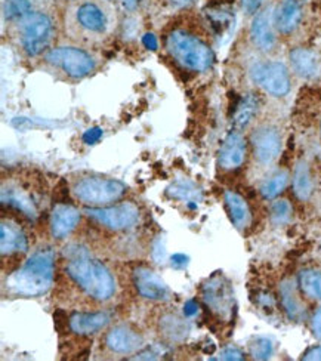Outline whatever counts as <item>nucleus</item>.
<instances>
[{
    "instance_id": "obj_5",
    "label": "nucleus",
    "mask_w": 321,
    "mask_h": 361,
    "mask_svg": "<svg viewBox=\"0 0 321 361\" xmlns=\"http://www.w3.org/2000/svg\"><path fill=\"white\" fill-rule=\"evenodd\" d=\"M128 187L113 178L82 176L74 180L71 194L75 200L89 207H104L119 202L126 194Z\"/></svg>"
},
{
    "instance_id": "obj_8",
    "label": "nucleus",
    "mask_w": 321,
    "mask_h": 361,
    "mask_svg": "<svg viewBox=\"0 0 321 361\" xmlns=\"http://www.w3.org/2000/svg\"><path fill=\"white\" fill-rule=\"evenodd\" d=\"M86 215L111 231H131L141 222V210L131 202L104 207H87Z\"/></svg>"
},
{
    "instance_id": "obj_23",
    "label": "nucleus",
    "mask_w": 321,
    "mask_h": 361,
    "mask_svg": "<svg viewBox=\"0 0 321 361\" xmlns=\"http://www.w3.org/2000/svg\"><path fill=\"white\" fill-rule=\"evenodd\" d=\"M2 203L4 204H11L15 209L21 210V212L30 218H36L37 216V209L33 202V199L30 195L18 188L17 185H9L8 188L4 185L2 190Z\"/></svg>"
},
{
    "instance_id": "obj_36",
    "label": "nucleus",
    "mask_w": 321,
    "mask_h": 361,
    "mask_svg": "<svg viewBox=\"0 0 321 361\" xmlns=\"http://www.w3.org/2000/svg\"><path fill=\"white\" fill-rule=\"evenodd\" d=\"M311 326H313V332H314L315 338L321 341V307L315 311Z\"/></svg>"
},
{
    "instance_id": "obj_10",
    "label": "nucleus",
    "mask_w": 321,
    "mask_h": 361,
    "mask_svg": "<svg viewBox=\"0 0 321 361\" xmlns=\"http://www.w3.org/2000/svg\"><path fill=\"white\" fill-rule=\"evenodd\" d=\"M233 289L229 283L221 277H212L203 286V299L209 310L217 314L222 320H229L234 311V298Z\"/></svg>"
},
{
    "instance_id": "obj_31",
    "label": "nucleus",
    "mask_w": 321,
    "mask_h": 361,
    "mask_svg": "<svg viewBox=\"0 0 321 361\" xmlns=\"http://www.w3.org/2000/svg\"><path fill=\"white\" fill-rule=\"evenodd\" d=\"M292 218V206L287 200H277L274 202L271 206V219L277 224H286L289 219Z\"/></svg>"
},
{
    "instance_id": "obj_37",
    "label": "nucleus",
    "mask_w": 321,
    "mask_h": 361,
    "mask_svg": "<svg viewBox=\"0 0 321 361\" xmlns=\"http://www.w3.org/2000/svg\"><path fill=\"white\" fill-rule=\"evenodd\" d=\"M143 43L145 44V48H148L151 51H156L157 49V39H156L155 35H151V33L145 35L144 39H143Z\"/></svg>"
},
{
    "instance_id": "obj_42",
    "label": "nucleus",
    "mask_w": 321,
    "mask_h": 361,
    "mask_svg": "<svg viewBox=\"0 0 321 361\" xmlns=\"http://www.w3.org/2000/svg\"><path fill=\"white\" fill-rule=\"evenodd\" d=\"M171 2L175 5V6H188V5H191L194 0H171Z\"/></svg>"
},
{
    "instance_id": "obj_7",
    "label": "nucleus",
    "mask_w": 321,
    "mask_h": 361,
    "mask_svg": "<svg viewBox=\"0 0 321 361\" xmlns=\"http://www.w3.org/2000/svg\"><path fill=\"white\" fill-rule=\"evenodd\" d=\"M44 63L51 70L68 79H83L97 70V58L78 47H56L44 54Z\"/></svg>"
},
{
    "instance_id": "obj_1",
    "label": "nucleus",
    "mask_w": 321,
    "mask_h": 361,
    "mask_svg": "<svg viewBox=\"0 0 321 361\" xmlns=\"http://www.w3.org/2000/svg\"><path fill=\"white\" fill-rule=\"evenodd\" d=\"M64 25L71 40L89 47L101 44L116 32V8L109 0H71L66 8Z\"/></svg>"
},
{
    "instance_id": "obj_26",
    "label": "nucleus",
    "mask_w": 321,
    "mask_h": 361,
    "mask_svg": "<svg viewBox=\"0 0 321 361\" xmlns=\"http://www.w3.org/2000/svg\"><path fill=\"white\" fill-rule=\"evenodd\" d=\"M298 284L301 292L313 299L321 300V273L317 269H303L298 276Z\"/></svg>"
},
{
    "instance_id": "obj_12",
    "label": "nucleus",
    "mask_w": 321,
    "mask_h": 361,
    "mask_svg": "<svg viewBox=\"0 0 321 361\" xmlns=\"http://www.w3.org/2000/svg\"><path fill=\"white\" fill-rule=\"evenodd\" d=\"M281 133L271 125L259 126L252 133V147L255 159L261 164H271L281 153Z\"/></svg>"
},
{
    "instance_id": "obj_16",
    "label": "nucleus",
    "mask_w": 321,
    "mask_h": 361,
    "mask_svg": "<svg viewBox=\"0 0 321 361\" xmlns=\"http://www.w3.org/2000/svg\"><path fill=\"white\" fill-rule=\"evenodd\" d=\"M244 157H246V141L238 130H233L228 133L221 145L218 156L219 166L225 171H234L241 166Z\"/></svg>"
},
{
    "instance_id": "obj_3",
    "label": "nucleus",
    "mask_w": 321,
    "mask_h": 361,
    "mask_svg": "<svg viewBox=\"0 0 321 361\" xmlns=\"http://www.w3.org/2000/svg\"><path fill=\"white\" fill-rule=\"evenodd\" d=\"M55 277V253L49 249L37 250L23 267L6 280L8 292L15 296L37 298L52 288Z\"/></svg>"
},
{
    "instance_id": "obj_32",
    "label": "nucleus",
    "mask_w": 321,
    "mask_h": 361,
    "mask_svg": "<svg viewBox=\"0 0 321 361\" xmlns=\"http://www.w3.org/2000/svg\"><path fill=\"white\" fill-rule=\"evenodd\" d=\"M274 347L272 342L267 338H258L252 345H250V354L256 360H267L272 355Z\"/></svg>"
},
{
    "instance_id": "obj_38",
    "label": "nucleus",
    "mask_w": 321,
    "mask_h": 361,
    "mask_svg": "<svg viewBox=\"0 0 321 361\" xmlns=\"http://www.w3.org/2000/svg\"><path fill=\"white\" fill-rule=\"evenodd\" d=\"M172 264L178 265V267H186L188 264V258L186 257V255H181V253L174 255V257H172Z\"/></svg>"
},
{
    "instance_id": "obj_27",
    "label": "nucleus",
    "mask_w": 321,
    "mask_h": 361,
    "mask_svg": "<svg viewBox=\"0 0 321 361\" xmlns=\"http://www.w3.org/2000/svg\"><path fill=\"white\" fill-rule=\"evenodd\" d=\"M281 302H283V307L286 310V312L289 314V317L292 320H296L299 322L302 317H303V307L301 304V300L296 295V290L293 288L292 283H284L281 286Z\"/></svg>"
},
{
    "instance_id": "obj_2",
    "label": "nucleus",
    "mask_w": 321,
    "mask_h": 361,
    "mask_svg": "<svg viewBox=\"0 0 321 361\" xmlns=\"http://www.w3.org/2000/svg\"><path fill=\"white\" fill-rule=\"evenodd\" d=\"M66 274L92 300L107 304L117 293V280L102 261L92 257L82 246L67 249Z\"/></svg>"
},
{
    "instance_id": "obj_14",
    "label": "nucleus",
    "mask_w": 321,
    "mask_h": 361,
    "mask_svg": "<svg viewBox=\"0 0 321 361\" xmlns=\"http://www.w3.org/2000/svg\"><path fill=\"white\" fill-rule=\"evenodd\" d=\"M111 323V315L109 312H74L68 319V327L74 335L90 336L104 329L109 327Z\"/></svg>"
},
{
    "instance_id": "obj_22",
    "label": "nucleus",
    "mask_w": 321,
    "mask_h": 361,
    "mask_svg": "<svg viewBox=\"0 0 321 361\" xmlns=\"http://www.w3.org/2000/svg\"><path fill=\"white\" fill-rule=\"evenodd\" d=\"M225 204L228 209L229 218L238 230H244L250 224V209L240 194L234 191L225 192Z\"/></svg>"
},
{
    "instance_id": "obj_9",
    "label": "nucleus",
    "mask_w": 321,
    "mask_h": 361,
    "mask_svg": "<svg viewBox=\"0 0 321 361\" xmlns=\"http://www.w3.org/2000/svg\"><path fill=\"white\" fill-rule=\"evenodd\" d=\"M252 80L272 97H286L290 92V76L286 66L279 61L259 63L250 70Z\"/></svg>"
},
{
    "instance_id": "obj_29",
    "label": "nucleus",
    "mask_w": 321,
    "mask_h": 361,
    "mask_svg": "<svg viewBox=\"0 0 321 361\" xmlns=\"http://www.w3.org/2000/svg\"><path fill=\"white\" fill-rule=\"evenodd\" d=\"M167 194L171 195L172 199L176 200H186V202H197L200 200L202 194L200 190H198L190 180H176V183L167 190Z\"/></svg>"
},
{
    "instance_id": "obj_20",
    "label": "nucleus",
    "mask_w": 321,
    "mask_h": 361,
    "mask_svg": "<svg viewBox=\"0 0 321 361\" xmlns=\"http://www.w3.org/2000/svg\"><path fill=\"white\" fill-rule=\"evenodd\" d=\"M290 66L302 79H314L320 74L321 63L318 55L307 48H295L289 54Z\"/></svg>"
},
{
    "instance_id": "obj_11",
    "label": "nucleus",
    "mask_w": 321,
    "mask_h": 361,
    "mask_svg": "<svg viewBox=\"0 0 321 361\" xmlns=\"http://www.w3.org/2000/svg\"><path fill=\"white\" fill-rule=\"evenodd\" d=\"M105 347L116 355H131L138 354V351H141L145 347V339L135 326L121 323L107 332Z\"/></svg>"
},
{
    "instance_id": "obj_6",
    "label": "nucleus",
    "mask_w": 321,
    "mask_h": 361,
    "mask_svg": "<svg viewBox=\"0 0 321 361\" xmlns=\"http://www.w3.org/2000/svg\"><path fill=\"white\" fill-rule=\"evenodd\" d=\"M55 28L49 15L32 12L17 23V39L24 54L30 58L48 52L54 40Z\"/></svg>"
},
{
    "instance_id": "obj_39",
    "label": "nucleus",
    "mask_w": 321,
    "mask_h": 361,
    "mask_svg": "<svg viewBox=\"0 0 321 361\" xmlns=\"http://www.w3.org/2000/svg\"><path fill=\"white\" fill-rule=\"evenodd\" d=\"M303 360H321V347H315L303 355Z\"/></svg>"
},
{
    "instance_id": "obj_13",
    "label": "nucleus",
    "mask_w": 321,
    "mask_h": 361,
    "mask_svg": "<svg viewBox=\"0 0 321 361\" xmlns=\"http://www.w3.org/2000/svg\"><path fill=\"white\" fill-rule=\"evenodd\" d=\"M133 284L136 292L143 298L155 302H166L172 298L171 289L167 284L148 268H136L133 271Z\"/></svg>"
},
{
    "instance_id": "obj_15",
    "label": "nucleus",
    "mask_w": 321,
    "mask_h": 361,
    "mask_svg": "<svg viewBox=\"0 0 321 361\" xmlns=\"http://www.w3.org/2000/svg\"><path fill=\"white\" fill-rule=\"evenodd\" d=\"M80 222V210L68 204H58L54 207L49 218L51 234L55 240L67 238Z\"/></svg>"
},
{
    "instance_id": "obj_28",
    "label": "nucleus",
    "mask_w": 321,
    "mask_h": 361,
    "mask_svg": "<svg viewBox=\"0 0 321 361\" xmlns=\"http://www.w3.org/2000/svg\"><path fill=\"white\" fill-rule=\"evenodd\" d=\"M2 11L4 18L13 24H17L23 18H25L27 15L33 12L32 4H30L28 0H4Z\"/></svg>"
},
{
    "instance_id": "obj_30",
    "label": "nucleus",
    "mask_w": 321,
    "mask_h": 361,
    "mask_svg": "<svg viewBox=\"0 0 321 361\" xmlns=\"http://www.w3.org/2000/svg\"><path fill=\"white\" fill-rule=\"evenodd\" d=\"M289 180V173L286 171H280L268 178L261 187L262 197L267 200H272L286 188Z\"/></svg>"
},
{
    "instance_id": "obj_4",
    "label": "nucleus",
    "mask_w": 321,
    "mask_h": 361,
    "mask_svg": "<svg viewBox=\"0 0 321 361\" xmlns=\"http://www.w3.org/2000/svg\"><path fill=\"white\" fill-rule=\"evenodd\" d=\"M166 47L178 64L191 71H206L215 59L212 49L202 39L183 30H174L167 36Z\"/></svg>"
},
{
    "instance_id": "obj_25",
    "label": "nucleus",
    "mask_w": 321,
    "mask_h": 361,
    "mask_svg": "<svg viewBox=\"0 0 321 361\" xmlns=\"http://www.w3.org/2000/svg\"><path fill=\"white\" fill-rule=\"evenodd\" d=\"M313 188L314 184L308 164L305 161H301L296 166L293 175V192L299 200H308L313 194Z\"/></svg>"
},
{
    "instance_id": "obj_19",
    "label": "nucleus",
    "mask_w": 321,
    "mask_h": 361,
    "mask_svg": "<svg viewBox=\"0 0 321 361\" xmlns=\"http://www.w3.org/2000/svg\"><path fill=\"white\" fill-rule=\"evenodd\" d=\"M250 36L258 49L264 52H269L275 47V33H274V23L272 15L268 9L258 12L252 21L250 27Z\"/></svg>"
},
{
    "instance_id": "obj_40",
    "label": "nucleus",
    "mask_w": 321,
    "mask_h": 361,
    "mask_svg": "<svg viewBox=\"0 0 321 361\" xmlns=\"http://www.w3.org/2000/svg\"><path fill=\"white\" fill-rule=\"evenodd\" d=\"M143 2L144 0H121V5H123L129 11H135Z\"/></svg>"
},
{
    "instance_id": "obj_17",
    "label": "nucleus",
    "mask_w": 321,
    "mask_h": 361,
    "mask_svg": "<svg viewBox=\"0 0 321 361\" xmlns=\"http://www.w3.org/2000/svg\"><path fill=\"white\" fill-rule=\"evenodd\" d=\"M0 249H2L4 258L27 253L28 240L17 222L9 219L2 221V225H0Z\"/></svg>"
},
{
    "instance_id": "obj_34",
    "label": "nucleus",
    "mask_w": 321,
    "mask_h": 361,
    "mask_svg": "<svg viewBox=\"0 0 321 361\" xmlns=\"http://www.w3.org/2000/svg\"><path fill=\"white\" fill-rule=\"evenodd\" d=\"M101 137H102V130L99 128H92V129L85 132L83 141L86 144H95V142H98L101 140Z\"/></svg>"
},
{
    "instance_id": "obj_18",
    "label": "nucleus",
    "mask_w": 321,
    "mask_h": 361,
    "mask_svg": "<svg viewBox=\"0 0 321 361\" xmlns=\"http://www.w3.org/2000/svg\"><path fill=\"white\" fill-rule=\"evenodd\" d=\"M302 15L301 0H281L272 13L274 27L281 35L293 33L302 21Z\"/></svg>"
},
{
    "instance_id": "obj_21",
    "label": "nucleus",
    "mask_w": 321,
    "mask_h": 361,
    "mask_svg": "<svg viewBox=\"0 0 321 361\" xmlns=\"http://www.w3.org/2000/svg\"><path fill=\"white\" fill-rule=\"evenodd\" d=\"M259 109H261V99L256 94L244 95L236 109L233 116V128L236 130H241L250 125L252 120L256 117Z\"/></svg>"
},
{
    "instance_id": "obj_33",
    "label": "nucleus",
    "mask_w": 321,
    "mask_h": 361,
    "mask_svg": "<svg viewBox=\"0 0 321 361\" xmlns=\"http://www.w3.org/2000/svg\"><path fill=\"white\" fill-rule=\"evenodd\" d=\"M241 6L244 9V12L249 15H256L262 6V0H241Z\"/></svg>"
},
{
    "instance_id": "obj_35",
    "label": "nucleus",
    "mask_w": 321,
    "mask_h": 361,
    "mask_svg": "<svg viewBox=\"0 0 321 361\" xmlns=\"http://www.w3.org/2000/svg\"><path fill=\"white\" fill-rule=\"evenodd\" d=\"M221 358H222V360H243L244 355H243V353H241L240 350L228 347V348H225V350L221 353Z\"/></svg>"
},
{
    "instance_id": "obj_24",
    "label": "nucleus",
    "mask_w": 321,
    "mask_h": 361,
    "mask_svg": "<svg viewBox=\"0 0 321 361\" xmlns=\"http://www.w3.org/2000/svg\"><path fill=\"white\" fill-rule=\"evenodd\" d=\"M160 330L163 336L171 341H181L190 332V324L187 320L176 314H166L160 322Z\"/></svg>"
},
{
    "instance_id": "obj_41",
    "label": "nucleus",
    "mask_w": 321,
    "mask_h": 361,
    "mask_svg": "<svg viewBox=\"0 0 321 361\" xmlns=\"http://www.w3.org/2000/svg\"><path fill=\"white\" fill-rule=\"evenodd\" d=\"M183 312H186V315H188V317H191V315H194L197 312V304L194 302V300H188V302L186 304V310H183Z\"/></svg>"
}]
</instances>
